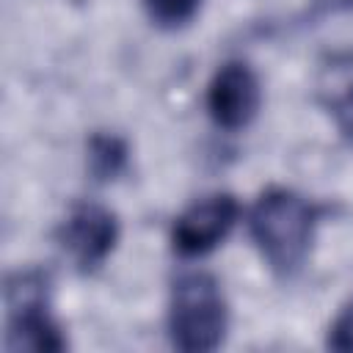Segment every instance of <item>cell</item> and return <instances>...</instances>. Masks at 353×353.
<instances>
[{
  "mask_svg": "<svg viewBox=\"0 0 353 353\" xmlns=\"http://www.w3.org/2000/svg\"><path fill=\"white\" fill-rule=\"evenodd\" d=\"M314 226L317 207L287 188L265 190L248 212L251 237L279 276H292L303 265Z\"/></svg>",
  "mask_w": 353,
  "mask_h": 353,
  "instance_id": "1",
  "label": "cell"
},
{
  "mask_svg": "<svg viewBox=\"0 0 353 353\" xmlns=\"http://www.w3.org/2000/svg\"><path fill=\"white\" fill-rule=\"evenodd\" d=\"M229 325L226 298L210 273H185L171 287L168 334L174 347L188 353L215 350Z\"/></svg>",
  "mask_w": 353,
  "mask_h": 353,
  "instance_id": "2",
  "label": "cell"
},
{
  "mask_svg": "<svg viewBox=\"0 0 353 353\" xmlns=\"http://www.w3.org/2000/svg\"><path fill=\"white\" fill-rule=\"evenodd\" d=\"M6 312V350L50 353L66 347V339L61 336V328L50 314V281L41 270H17L8 276Z\"/></svg>",
  "mask_w": 353,
  "mask_h": 353,
  "instance_id": "3",
  "label": "cell"
},
{
  "mask_svg": "<svg viewBox=\"0 0 353 353\" xmlns=\"http://www.w3.org/2000/svg\"><path fill=\"white\" fill-rule=\"evenodd\" d=\"M116 240H119L116 215L108 207L91 204V201L72 207V212L58 226L61 248L69 254V259L83 273L99 268L108 259V254L113 251Z\"/></svg>",
  "mask_w": 353,
  "mask_h": 353,
  "instance_id": "4",
  "label": "cell"
},
{
  "mask_svg": "<svg viewBox=\"0 0 353 353\" xmlns=\"http://www.w3.org/2000/svg\"><path fill=\"white\" fill-rule=\"evenodd\" d=\"M237 201L229 193H210L196 199L171 229V243L182 256H199L212 251L234 226Z\"/></svg>",
  "mask_w": 353,
  "mask_h": 353,
  "instance_id": "5",
  "label": "cell"
},
{
  "mask_svg": "<svg viewBox=\"0 0 353 353\" xmlns=\"http://www.w3.org/2000/svg\"><path fill=\"white\" fill-rule=\"evenodd\" d=\"M259 102H262L259 80L254 69L243 61L223 63L207 85V110L212 121L223 130L245 127L256 116Z\"/></svg>",
  "mask_w": 353,
  "mask_h": 353,
  "instance_id": "6",
  "label": "cell"
},
{
  "mask_svg": "<svg viewBox=\"0 0 353 353\" xmlns=\"http://www.w3.org/2000/svg\"><path fill=\"white\" fill-rule=\"evenodd\" d=\"M127 163V146L116 135H94L88 143V168L91 174L105 182L113 179Z\"/></svg>",
  "mask_w": 353,
  "mask_h": 353,
  "instance_id": "7",
  "label": "cell"
},
{
  "mask_svg": "<svg viewBox=\"0 0 353 353\" xmlns=\"http://www.w3.org/2000/svg\"><path fill=\"white\" fill-rule=\"evenodd\" d=\"M146 6V14L163 25V28H176V25H185L196 8H199V0H143Z\"/></svg>",
  "mask_w": 353,
  "mask_h": 353,
  "instance_id": "8",
  "label": "cell"
},
{
  "mask_svg": "<svg viewBox=\"0 0 353 353\" xmlns=\"http://www.w3.org/2000/svg\"><path fill=\"white\" fill-rule=\"evenodd\" d=\"M328 347L331 350H345V353L353 350V303H347L336 314V320L331 323V328H328Z\"/></svg>",
  "mask_w": 353,
  "mask_h": 353,
  "instance_id": "9",
  "label": "cell"
},
{
  "mask_svg": "<svg viewBox=\"0 0 353 353\" xmlns=\"http://www.w3.org/2000/svg\"><path fill=\"white\" fill-rule=\"evenodd\" d=\"M331 113H334V119H336L339 132L353 143V85L331 102Z\"/></svg>",
  "mask_w": 353,
  "mask_h": 353,
  "instance_id": "10",
  "label": "cell"
}]
</instances>
